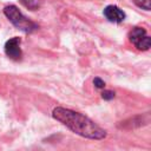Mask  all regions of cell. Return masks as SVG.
<instances>
[{
  "label": "cell",
  "mask_w": 151,
  "mask_h": 151,
  "mask_svg": "<svg viewBox=\"0 0 151 151\" xmlns=\"http://www.w3.org/2000/svg\"><path fill=\"white\" fill-rule=\"evenodd\" d=\"M114 96H116V93L113 91H111V90H104L101 92V98L104 100H112L114 98Z\"/></svg>",
  "instance_id": "9c48e42d"
},
{
  "label": "cell",
  "mask_w": 151,
  "mask_h": 151,
  "mask_svg": "<svg viewBox=\"0 0 151 151\" xmlns=\"http://www.w3.org/2000/svg\"><path fill=\"white\" fill-rule=\"evenodd\" d=\"M52 117L70 129L72 132L88 139H104L106 137V131L97 125L92 119L86 117L85 114L65 109V107H55L52 111Z\"/></svg>",
  "instance_id": "6da1fadb"
},
{
  "label": "cell",
  "mask_w": 151,
  "mask_h": 151,
  "mask_svg": "<svg viewBox=\"0 0 151 151\" xmlns=\"http://www.w3.org/2000/svg\"><path fill=\"white\" fill-rule=\"evenodd\" d=\"M21 39L19 37H13L8 39L5 44V53L12 60H20L22 57V51L20 47Z\"/></svg>",
  "instance_id": "3957f363"
},
{
  "label": "cell",
  "mask_w": 151,
  "mask_h": 151,
  "mask_svg": "<svg viewBox=\"0 0 151 151\" xmlns=\"http://www.w3.org/2000/svg\"><path fill=\"white\" fill-rule=\"evenodd\" d=\"M144 35H146L145 28H143V27H133L132 31H131L130 34H129V39H130V41L134 45V44H136L140 38H143Z\"/></svg>",
  "instance_id": "5b68a950"
},
{
  "label": "cell",
  "mask_w": 151,
  "mask_h": 151,
  "mask_svg": "<svg viewBox=\"0 0 151 151\" xmlns=\"http://www.w3.org/2000/svg\"><path fill=\"white\" fill-rule=\"evenodd\" d=\"M103 14H104V17L109 21L116 22V24H119V22L124 21L125 18H126L125 12L123 9H120L116 5H109V6H106L104 8V11H103Z\"/></svg>",
  "instance_id": "277c9868"
},
{
  "label": "cell",
  "mask_w": 151,
  "mask_h": 151,
  "mask_svg": "<svg viewBox=\"0 0 151 151\" xmlns=\"http://www.w3.org/2000/svg\"><path fill=\"white\" fill-rule=\"evenodd\" d=\"M93 85H94L97 88H104V87H105V81H104L101 78L96 77V78L93 79Z\"/></svg>",
  "instance_id": "30bf717a"
},
{
  "label": "cell",
  "mask_w": 151,
  "mask_h": 151,
  "mask_svg": "<svg viewBox=\"0 0 151 151\" xmlns=\"http://www.w3.org/2000/svg\"><path fill=\"white\" fill-rule=\"evenodd\" d=\"M133 2L142 9H145V11L151 9V0H133Z\"/></svg>",
  "instance_id": "ba28073f"
},
{
  "label": "cell",
  "mask_w": 151,
  "mask_h": 151,
  "mask_svg": "<svg viewBox=\"0 0 151 151\" xmlns=\"http://www.w3.org/2000/svg\"><path fill=\"white\" fill-rule=\"evenodd\" d=\"M4 14L13 24V26H15L18 29H20L25 33H32L38 29V25L35 22H33L32 20H29L28 18H26L19 11V8L14 5L6 6L4 8Z\"/></svg>",
  "instance_id": "7a4b0ae2"
},
{
  "label": "cell",
  "mask_w": 151,
  "mask_h": 151,
  "mask_svg": "<svg viewBox=\"0 0 151 151\" xmlns=\"http://www.w3.org/2000/svg\"><path fill=\"white\" fill-rule=\"evenodd\" d=\"M19 1L22 6H25L31 11H37L42 5V0H19Z\"/></svg>",
  "instance_id": "52a82bcc"
},
{
  "label": "cell",
  "mask_w": 151,
  "mask_h": 151,
  "mask_svg": "<svg viewBox=\"0 0 151 151\" xmlns=\"http://www.w3.org/2000/svg\"><path fill=\"white\" fill-rule=\"evenodd\" d=\"M134 46H136L138 50H140V51H147V50L151 47V38L146 34V35H144L143 38H140V39L134 44Z\"/></svg>",
  "instance_id": "8992f818"
}]
</instances>
